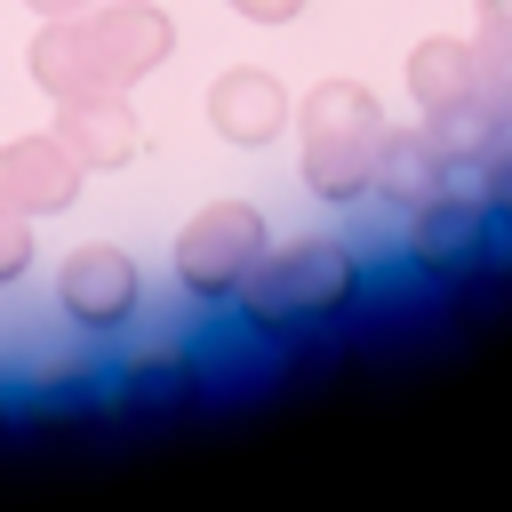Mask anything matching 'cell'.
Listing matches in <instances>:
<instances>
[{
    "label": "cell",
    "instance_id": "16",
    "mask_svg": "<svg viewBox=\"0 0 512 512\" xmlns=\"http://www.w3.org/2000/svg\"><path fill=\"white\" fill-rule=\"evenodd\" d=\"M480 32H512V0H480Z\"/></svg>",
    "mask_w": 512,
    "mask_h": 512
},
{
    "label": "cell",
    "instance_id": "13",
    "mask_svg": "<svg viewBox=\"0 0 512 512\" xmlns=\"http://www.w3.org/2000/svg\"><path fill=\"white\" fill-rule=\"evenodd\" d=\"M472 48H480L488 112H496V120H504V136H512V32H472Z\"/></svg>",
    "mask_w": 512,
    "mask_h": 512
},
{
    "label": "cell",
    "instance_id": "3",
    "mask_svg": "<svg viewBox=\"0 0 512 512\" xmlns=\"http://www.w3.org/2000/svg\"><path fill=\"white\" fill-rule=\"evenodd\" d=\"M304 144H296V176L312 200L328 208H352L368 200V176H376V144H384V104L360 88V80H320L296 120H288Z\"/></svg>",
    "mask_w": 512,
    "mask_h": 512
},
{
    "label": "cell",
    "instance_id": "14",
    "mask_svg": "<svg viewBox=\"0 0 512 512\" xmlns=\"http://www.w3.org/2000/svg\"><path fill=\"white\" fill-rule=\"evenodd\" d=\"M24 272H32V224L0 208V288H16Z\"/></svg>",
    "mask_w": 512,
    "mask_h": 512
},
{
    "label": "cell",
    "instance_id": "15",
    "mask_svg": "<svg viewBox=\"0 0 512 512\" xmlns=\"http://www.w3.org/2000/svg\"><path fill=\"white\" fill-rule=\"evenodd\" d=\"M232 16H248V24H296L312 0H224Z\"/></svg>",
    "mask_w": 512,
    "mask_h": 512
},
{
    "label": "cell",
    "instance_id": "9",
    "mask_svg": "<svg viewBox=\"0 0 512 512\" xmlns=\"http://www.w3.org/2000/svg\"><path fill=\"white\" fill-rule=\"evenodd\" d=\"M48 128L64 136V152H72L88 176L128 168V160H136V144H144V128H136V104H128V96H64Z\"/></svg>",
    "mask_w": 512,
    "mask_h": 512
},
{
    "label": "cell",
    "instance_id": "6",
    "mask_svg": "<svg viewBox=\"0 0 512 512\" xmlns=\"http://www.w3.org/2000/svg\"><path fill=\"white\" fill-rule=\"evenodd\" d=\"M56 312H64L72 328H88V336L136 328V312H144V272H136V256L112 248V240H80V248L56 264Z\"/></svg>",
    "mask_w": 512,
    "mask_h": 512
},
{
    "label": "cell",
    "instance_id": "5",
    "mask_svg": "<svg viewBox=\"0 0 512 512\" xmlns=\"http://www.w3.org/2000/svg\"><path fill=\"white\" fill-rule=\"evenodd\" d=\"M264 248H272L264 208H248V200H208V208H192V224L176 232V280H184V296H200V304H232V288L256 272Z\"/></svg>",
    "mask_w": 512,
    "mask_h": 512
},
{
    "label": "cell",
    "instance_id": "7",
    "mask_svg": "<svg viewBox=\"0 0 512 512\" xmlns=\"http://www.w3.org/2000/svg\"><path fill=\"white\" fill-rule=\"evenodd\" d=\"M80 184H88V168L64 152L56 128H40V136H8V144H0V208H8V216H24V224L64 216V208L80 200Z\"/></svg>",
    "mask_w": 512,
    "mask_h": 512
},
{
    "label": "cell",
    "instance_id": "12",
    "mask_svg": "<svg viewBox=\"0 0 512 512\" xmlns=\"http://www.w3.org/2000/svg\"><path fill=\"white\" fill-rule=\"evenodd\" d=\"M472 168H480V184H472V200L488 208V232H512V144L496 136V144H488V152H480Z\"/></svg>",
    "mask_w": 512,
    "mask_h": 512
},
{
    "label": "cell",
    "instance_id": "10",
    "mask_svg": "<svg viewBox=\"0 0 512 512\" xmlns=\"http://www.w3.org/2000/svg\"><path fill=\"white\" fill-rule=\"evenodd\" d=\"M368 192L384 200V208H424V200H440V192H456V160L424 136V120L416 128H384V144H376V176H368Z\"/></svg>",
    "mask_w": 512,
    "mask_h": 512
},
{
    "label": "cell",
    "instance_id": "8",
    "mask_svg": "<svg viewBox=\"0 0 512 512\" xmlns=\"http://www.w3.org/2000/svg\"><path fill=\"white\" fill-rule=\"evenodd\" d=\"M288 120H296V104H288L280 72H264V64H232V72H216V88H208V128H216L224 144L264 152Z\"/></svg>",
    "mask_w": 512,
    "mask_h": 512
},
{
    "label": "cell",
    "instance_id": "1",
    "mask_svg": "<svg viewBox=\"0 0 512 512\" xmlns=\"http://www.w3.org/2000/svg\"><path fill=\"white\" fill-rule=\"evenodd\" d=\"M176 56V16L152 0H96L72 16H40L24 64L40 80L48 104L64 96H136V80H152Z\"/></svg>",
    "mask_w": 512,
    "mask_h": 512
},
{
    "label": "cell",
    "instance_id": "4",
    "mask_svg": "<svg viewBox=\"0 0 512 512\" xmlns=\"http://www.w3.org/2000/svg\"><path fill=\"white\" fill-rule=\"evenodd\" d=\"M408 96H416L424 136H432L456 168H472V160L504 136V120L488 112V80H480V48H472V40H448V32L416 40V56H408Z\"/></svg>",
    "mask_w": 512,
    "mask_h": 512
},
{
    "label": "cell",
    "instance_id": "11",
    "mask_svg": "<svg viewBox=\"0 0 512 512\" xmlns=\"http://www.w3.org/2000/svg\"><path fill=\"white\" fill-rule=\"evenodd\" d=\"M408 256L424 272H472L488 256V208L472 192H440L408 216Z\"/></svg>",
    "mask_w": 512,
    "mask_h": 512
},
{
    "label": "cell",
    "instance_id": "2",
    "mask_svg": "<svg viewBox=\"0 0 512 512\" xmlns=\"http://www.w3.org/2000/svg\"><path fill=\"white\" fill-rule=\"evenodd\" d=\"M232 304H240V320L264 328V336L328 328V320H344V312L360 304V256H352V240H328V232L280 240V248L256 256V272L232 288Z\"/></svg>",
    "mask_w": 512,
    "mask_h": 512
},
{
    "label": "cell",
    "instance_id": "17",
    "mask_svg": "<svg viewBox=\"0 0 512 512\" xmlns=\"http://www.w3.org/2000/svg\"><path fill=\"white\" fill-rule=\"evenodd\" d=\"M24 8H40V16H72V8H96V0H24Z\"/></svg>",
    "mask_w": 512,
    "mask_h": 512
}]
</instances>
